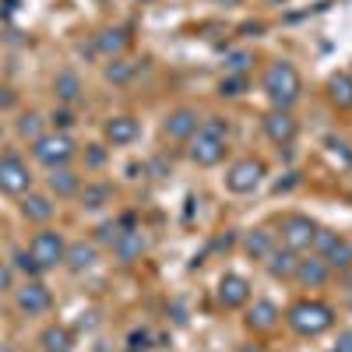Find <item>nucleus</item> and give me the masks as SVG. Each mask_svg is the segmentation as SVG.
Returning <instances> with one entry per match:
<instances>
[{
  "label": "nucleus",
  "instance_id": "nucleus-13",
  "mask_svg": "<svg viewBox=\"0 0 352 352\" xmlns=\"http://www.w3.org/2000/svg\"><path fill=\"white\" fill-rule=\"evenodd\" d=\"M102 134H106L109 144L124 148V144H134L141 138V124H138V116H131V113H116V116H109V120H106Z\"/></svg>",
  "mask_w": 352,
  "mask_h": 352
},
{
  "label": "nucleus",
  "instance_id": "nucleus-46",
  "mask_svg": "<svg viewBox=\"0 0 352 352\" xmlns=\"http://www.w3.org/2000/svg\"><path fill=\"white\" fill-rule=\"evenodd\" d=\"M268 4H285V0H268Z\"/></svg>",
  "mask_w": 352,
  "mask_h": 352
},
{
  "label": "nucleus",
  "instance_id": "nucleus-25",
  "mask_svg": "<svg viewBox=\"0 0 352 352\" xmlns=\"http://www.w3.org/2000/svg\"><path fill=\"white\" fill-rule=\"evenodd\" d=\"M53 92H56V99H60L64 106H74L81 99V78L74 71H60L53 78Z\"/></svg>",
  "mask_w": 352,
  "mask_h": 352
},
{
  "label": "nucleus",
  "instance_id": "nucleus-10",
  "mask_svg": "<svg viewBox=\"0 0 352 352\" xmlns=\"http://www.w3.org/2000/svg\"><path fill=\"white\" fill-rule=\"evenodd\" d=\"M197 131H201V113H197L194 106H176V109H169L166 124H162V134H166L169 141H184V144H187Z\"/></svg>",
  "mask_w": 352,
  "mask_h": 352
},
{
  "label": "nucleus",
  "instance_id": "nucleus-14",
  "mask_svg": "<svg viewBox=\"0 0 352 352\" xmlns=\"http://www.w3.org/2000/svg\"><path fill=\"white\" fill-rule=\"evenodd\" d=\"M292 278H296L300 289H320V285H328L331 268H328V264L320 261L317 254H310V257H300V261H296V272H292Z\"/></svg>",
  "mask_w": 352,
  "mask_h": 352
},
{
  "label": "nucleus",
  "instance_id": "nucleus-3",
  "mask_svg": "<svg viewBox=\"0 0 352 352\" xmlns=\"http://www.w3.org/2000/svg\"><path fill=\"white\" fill-rule=\"evenodd\" d=\"M32 159H36L39 166H46V169L67 166V162L74 159V141H71V134L50 131V134L36 138V141H32Z\"/></svg>",
  "mask_w": 352,
  "mask_h": 352
},
{
  "label": "nucleus",
  "instance_id": "nucleus-7",
  "mask_svg": "<svg viewBox=\"0 0 352 352\" xmlns=\"http://www.w3.org/2000/svg\"><path fill=\"white\" fill-rule=\"evenodd\" d=\"M264 180V162L261 159H240L226 169V190L232 194H254Z\"/></svg>",
  "mask_w": 352,
  "mask_h": 352
},
{
  "label": "nucleus",
  "instance_id": "nucleus-2",
  "mask_svg": "<svg viewBox=\"0 0 352 352\" xmlns=\"http://www.w3.org/2000/svg\"><path fill=\"white\" fill-rule=\"evenodd\" d=\"M289 328L303 335V338H317V335H324L331 324H335V310L328 303H320V300H300L296 307L289 310Z\"/></svg>",
  "mask_w": 352,
  "mask_h": 352
},
{
  "label": "nucleus",
  "instance_id": "nucleus-17",
  "mask_svg": "<svg viewBox=\"0 0 352 352\" xmlns=\"http://www.w3.org/2000/svg\"><path fill=\"white\" fill-rule=\"evenodd\" d=\"M278 307L272 300H254L247 307V328L250 331H275L278 328Z\"/></svg>",
  "mask_w": 352,
  "mask_h": 352
},
{
  "label": "nucleus",
  "instance_id": "nucleus-37",
  "mask_svg": "<svg viewBox=\"0 0 352 352\" xmlns=\"http://www.w3.org/2000/svg\"><path fill=\"white\" fill-rule=\"evenodd\" d=\"M85 162L92 169H99L106 162V148H102V144H88V148H85Z\"/></svg>",
  "mask_w": 352,
  "mask_h": 352
},
{
  "label": "nucleus",
  "instance_id": "nucleus-11",
  "mask_svg": "<svg viewBox=\"0 0 352 352\" xmlns=\"http://www.w3.org/2000/svg\"><path fill=\"white\" fill-rule=\"evenodd\" d=\"M187 159H190L194 166H219V162L226 159V141L197 131V134L187 141Z\"/></svg>",
  "mask_w": 352,
  "mask_h": 352
},
{
  "label": "nucleus",
  "instance_id": "nucleus-18",
  "mask_svg": "<svg viewBox=\"0 0 352 352\" xmlns=\"http://www.w3.org/2000/svg\"><path fill=\"white\" fill-rule=\"evenodd\" d=\"M96 261H99V250H96V243H92V240H78V243H67L64 264H67V268H71L74 275L88 272Z\"/></svg>",
  "mask_w": 352,
  "mask_h": 352
},
{
  "label": "nucleus",
  "instance_id": "nucleus-29",
  "mask_svg": "<svg viewBox=\"0 0 352 352\" xmlns=\"http://www.w3.org/2000/svg\"><path fill=\"white\" fill-rule=\"evenodd\" d=\"M14 272H21L25 278H39L43 275V264L36 261L32 250H14V264H11Z\"/></svg>",
  "mask_w": 352,
  "mask_h": 352
},
{
  "label": "nucleus",
  "instance_id": "nucleus-19",
  "mask_svg": "<svg viewBox=\"0 0 352 352\" xmlns=\"http://www.w3.org/2000/svg\"><path fill=\"white\" fill-rule=\"evenodd\" d=\"M46 184H50V194H56V197H78L81 176H78L71 166H56V169H50Z\"/></svg>",
  "mask_w": 352,
  "mask_h": 352
},
{
  "label": "nucleus",
  "instance_id": "nucleus-28",
  "mask_svg": "<svg viewBox=\"0 0 352 352\" xmlns=\"http://www.w3.org/2000/svg\"><path fill=\"white\" fill-rule=\"evenodd\" d=\"M106 81H113V85H127V81H134V74H138V64H131L127 56H109V64H106Z\"/></svg>",
  "mask_w": 352,
  "mask_h": 352
},
{
  "label": "nucleus",
  "instance_id": "nucleus-23",
  "mask_svg": "<svg viewBox=\"0 0 352 352\" xmlns=\"http://www.w3.org/2000/svg\"><path fill=\"white\" fill-rule=\"evenodd\" d=\"M39 345H43V352H71L74 349V335H71L67 324H50L39 335Z\"/></svg>",
  "mask_w": 352,
  "mask_h": 352
},
{
  "label": "nucleus",
  "instance_id": "nucleus-12",
  "mask_svg": "<svg viewBox=\"0 0 352 352\" xmlns=\"http://www.w3.org/2000/svg\"><path fill=\"white\" fill-rule=\"evenodd\" d=\"M264 134H268L275 144H292V138H296L300 124H296V116H292L289 109H272V113H264V120H261Z\"/></svg>",
  "mask_w": 352,
  "mask_h": 352
},
{
  "label": "nucleus",
  "instance_id": "nucleus-42",
  "mask_svg": "<svg viewBox=\"0 0 352 352\" xmlns=\"http://www.w3.org/2000/svg\"><path fill=\"white\" fill-rule=\"evenodd\" d=\"M236 352H261V345H250L247 342V345H236Z\"/></svg>",
  "mask_w": 352,
  "mask_h": 352
},
{
  "label": "nucleus",
  "instance_id": "nucleus-24",
  "mask_svg": "<svg viewBox=\"0 0 352 352\" xmlns=\"http://www.w3.org/2000/svg\"><path fill=\"white\" fill-rule=\"evenodd\" d=\"M243 250L254 257V261H268V254L275 250V240H272V232L268 229H250L247 236H243Z\"/></svg>",
  "mask_w": 352,
  "mask_h": 352
},
{
  "label": "nucleus",
  "instance_id": "nucleus-34",
  "mask_svg": "<svg viewBox=\"0 0 352 352\" xmlns=\"http://www.w3.org/2000/svg\"><path fill=\"white\" fill-rule=\"evenodd\" d=\"M144 349H152V335L144 328H134L127 335V352H144Z\"/></svg>",
  "mask_w": 352,
  "mask_h": 352
},
{
  "label": "nucleus",
  "instance_id": "nucleus-8",
  "mask_svg": "<svg viewBox=\"0 0 352 352\" xmlns=\"http://www.w3.org/2000/svg\"><path fill=\"white\" fill-rule=\"evenodd\" d=\"M317 229H320V226H317L310 215H285V219H282V247L296 250V254L310 250Z\"/></svg>",
  "mask_w": 352,
  "mask_h": 352
},
{
  "label": "nucleus",
  "instance_id": "nucleus-38",
  "mask_svg": "<svg viewBox=\"0 0 352 352\" xmlns=\"http://www.w3.org/2000/svg\"><path fill=\"white\" fill-rule=\"evenodd\" d=\"M11 278H14V268L11 264H0V292L11 289Z\"/></svg>",
  "mask_w": 352,
  "mask_h": 352
},
{
  "label": "nucleus",
  "instance_id": "nucleus-39",
  "mask_svg": "<svg viewBox=\"0 0 352 352\" xmlns=\"http://www.w3.org/2000/svg\"><path fill=\"white\" fill-rule=\"evenodd\" d=\"M335 352H352V328L338 331V345H335Z\"/></svg>",
  "mask_w": 352,
  "mask_h": 352
},
{
  "label": "nucleus",
  "instance_id": "nucleus-9",
  "mask_svg": "<svg viewBox=\"0 0 352 352\" xmlns=\"http://www.w3.org/2000/svg\"><path fill=\"white\" fill-rule=\"evenodd\" d=\"M14 307L25 314V317H39L53 307V296H50V289L39 282V278H28L25 285L14 289Z\"/></svg>",
  "mask_w": 352,
  "mask_h": 352
},
{
  "label": "nucleus",
  "instance_id": "nucleus-33",
  "mask_svg": "<svg viewBox=\"0 0 352 352\" xmlns=\"http://www.w3.org/2000/svg\"><path fill=\"white\" fill-rule=\"evenodd\" d=\"M201 131L204 134H212V138H219V141H226L229 138V120H226V116H204V120H201Z\"/></svg>",
  "mask_w": 352,
  "mask_h": 352
},
{
  "label": "nucleus",
  "instance_id": "nucleus-6",
  "mask_svg": "<svg viewBox=\"0 0 352 352\" xmlns=\"http://www.w3.org/2000/svg\"><path fill=\"white\" fill-rule=\"evenodd\" d=\"M28 250L36 254V261L43 264V272H53L56 264H64L67 240H64V232H56V229H39L32 236V243H28Z\"/></svg>",
  "mask_w": 352,
  "mask_h": 352
},
{
  "label": "nucleus",
  "instance_id": "nucleus-45",
  "mask_svg": "<svg viewBox=\"0 0 352 352\" xmlns=\"http://www.w3.org/2000/svg\"><path fill=\"white\" fill-rule=\"evenodd\" d=\"M138 4H155V0H138Z\"/></svg>",
  "mask_w": 352,
  "mask_h": 352
},
{
  "label": "nucleus",
  "instance_id": "nucleus-21",
  "mask_svg": "<svg viewBox=\"0 0 352 352\" xmlns=\"http://www.w3.org/2000/svg\"><path fill=\"white\" fill-rule=\"evenodd\" d=\"M296 261H300V254H296V250H289V247H275V250L268 254V261H264V268H268V275H272V278L285 282V278H292V272H296Z\"/></svg>",
  "mask_w": 352,
  "mask_h": 352
},
{
  "label": "nucleus",
  "instance_id": "nucleus-40",
  "mask_svg": "<svg viewBox=\"0 0 352 352\" xmlns=\"http://www.w3.org/2000/svg\"><path fill=\"white\" fill-rule=\"evenodd\" d=\"M243 32H264V25H261V21H247Z\"/></svg>",
  "mask_w": 352,
  "mask_h": 352
},
{
  "label": "nucleus",
  "instance_id": "nucleus-15",
  "mask_svg": "<svg viewBox=\"0 0 352 352\" xmlns=\"http://www.w3.org/2000/svg\"><path fill=\"white\" fill-rule=\"evenodd\" d=\"M109 247H113V257L120 261V264H134V261H141L144 250H148V243H144V232H141V229H120V232H116V240H113Z\"/></svg>",
  "mask_w": 352,
  "mask_h": 352
},
{
  "label": "nucleus",
  "instance_id": "nucleus-16",
  "mask_svg": "<svg viewBox=\"0 0 352 352\" xmlns=\"http://www.w3.org/2000/svg\"><path fill=\"white\" fill-rule=\"evenodd\" d=\"M219 303L226 307V310H236V307H243V303H250V282L243 278V275H222L219 278Z\"/></svg>",
  "mask_w": 352,
  "mask_h": 352
},
{
  "label": "nucleus",
  "instance_id": "nucleus-5",
  "mask_svg": "<svg viewBox=\"0 0 352 352\" xmlns=\"http://www.w3.org/2000/svg\"><path fill=\"white\" fill-rule=\"evenodd\" d=\"M32 190V173H28L25 159L14 155V152H4L0 155V194H28Z\"/></svg>",
  "mask_w": 352,
  "mask_h": 352
},
{
  "label": "nucleus",
  "instance_id": "nucleus-27",
  "mask_svg": "<svg viewBox=\"0 0 352 352\" xmlns=\"http://www.w3.org/2000/svg\"><path fill=\"white\" fill-rule=\"evenodd\" d=\"M328 99L338 109H352V78L349 74H331L328 78Z\"/></svg>",
  "mask_w": 352,
  "mask_h": 352
},
{
  "label": "nucleus",
  "instance_id": "nucleus-30",
  "mask_svg": "<svg viewBox=\"0 0 352 352\" xmlns=\"http://www.w3.org/2000/svg\"><path fill=\"white\" fill-rule=\"evenodd\" d=\"M254 64V53L250 50H232L226 53V74H247Z\"/></svg>",
  "mask_w": 352,
  "mask_h": 352
},
{
  "label": "nucleus",
  "instance_id": "nucleus-35",
  "mask_svg": "<svg viewBox=\"0 0 352 352\" xmlns=\"http://www.w3.org/2000/svg\"><path fill=\"white\" fill-rule=\"evenodd\" d=\"M53 131H64L67 134V127H74V116H71V109H53Z\"/></svg>",
  "mask_w": 352,
  "mask_h": 352
},
{
  "label": "nucleus",
  "instance_id": "nucleus-32",
  "mask_svg": "<svg viewBox=\"0 0 352 352\" xmlns=\"http://www.w3.org/2000/svg\"><path fill=\"white\" fill-rule=\"evenodd\" d=\"M243 88H247V74H226L219 81V96L236 99V96H243Z\"/></svg>",
  "mask_w": 352,
  "mask_h": 352
},
{
  "label": "nucleus",
  "instance_id": "nucleus-26",
  "mask_svg": "<svg viewBox=\"0 0 352 352\" xmlns=\"http://www.w3.org/2000/svg\"><path fill=\"white\" fill-rule=\"evenodd\" d=\"M109 197H113V187H109V184H85V190H78L81 208H88V212H99V208H106Z\"/></svg>",
  "mask_w": 352,
  "mask_h": 352
},
{
  "label": "nucleus",
  "instance_id": "nucleus-31",
  "mask_svg": "<svg viewBox=\"0 0 352 352\" xmlns=\"http://www.w3.org/2000/svg\"><path fill=\"white\" fill-rule=\"evenodd\" d=\"M18 134L28 138V141L43 138V116H39V113H21V116H18Z\"/></svg>",
  "mask_w": 352,
  "mask_h": 352
},
{
  "label": "nucleus",
  "instance_id": "nucleus-1",
  "mask_svg": "<svg viewBox=\"0 0 352 352\" xmlns=\"http://www.w3.org/2000/svg\"><path fill=\"white\" fill-rule=\"evenodd\" d=\"M261 88H264V96H268L272 109H289L292 102L300 99V92H303V81H300V71L292 67L289 60H275L268 71H264Z\"/></svg>",
  "mask_w": 352,
  "mask_h": 352
},
{
  "label": "nucleus",
  "instance_id": "nucleus-41",
  "mask_svg": "<svg viewBox=\"0 0 352 352\" xmlns=\"http://www.w3.org/2000/svg\"><path fill=\"white\" fill-rule=\"evenodd\" d=\"M11 102H14V99L8 96V88H0V106H11Z\"/></svg>",
  "mask_w": 352,
  "mask_h": 352
},
{
  "label": "nucleus",
  "instance_id": "nucleus-43",
  "mask_svg": "<svg viewBox=\"0 0 352 352\" xmlns=\"http://www.w3.org/2000/svg\"><path fill=\"white\" fill-rule=\"evenodd\" d=\"M0 352H11V345H8V342H0Z\"/></svg>",
  "mask_w": 352,
  "mask_h": 352
},
{
  "label": "nucleus",
  "instance_id": "nucleus-36",
  "mask_svg": "<svg viewBox=\"0 0 352 352\" xmlns=\"http://www.w3.org/2000/svg\"><path fill=\"white\" fill-rule=\"evenodd\" d=\"M116 232H120V226H116V222H102V226L96 229V240H92V243H113Z\"/></svg>",
  "mask_w": 352,
  "mask_h": 352
},
{
  "label": "nucleus",
  "instance_id": "nucleus-20",
  "mask_svg": "<svg viewBox=\"0 0 352 352\" xmlns=\"http://www.w3.org/2000/svg\"><path fill=\"white\" fill-rule=\"evenodd\" d=\"M21 215L28 219V222H50L53 215H56V204H53V197L50 194H21Z\"/></svg>",
  "mask_w": 352,
  "mask_h": 352
},
{
  "label": "nucleus",
  "instance_id": "nucleus-44",
  "mask_svg": "<svg viewBox=\"0 0 352 352\" xmlns=\"http://www.w3.org/2000/svg\"><path fill=\"white\" fill-rule=\"evenodd\" d=\"M219 4H240V0H219Z\"/></svg>",
  "mask_w": 352,
  "mask_h": 352
},
{
  "label": "nucleus",
  "instance_id": "nucleus-22",
  "mask_svg": "<svg viewBox=\"0 0 352 352\" xmlns=\"http://www.w3.org/2000/svg\"><path fill=\"white\" fill-rule=\"evenodd\" d=\"M127 43H131V36L124 32V28H116V25H106V28L96 32V50L106 53V56H124Z\"/></svg>",
  "mask_w": 352,
  "mask_h": 352
},
{
  "label": "nucleus",
  "instance_id": "nucleus-4",
  "mask_svg": "<svg viewBox=\"0 0 352 352\" xmlns=\"http://www.w3.org/2000/svg\"><path fill=\"white\" fill-rule=\"evenodd\" d=\"M331 272H349L352 268V243L345 236H338L335 229H317L314 247H310Z\"/></svg>",
  "mask_w": 352,
  "mask_h": 352
}]
</instances>
